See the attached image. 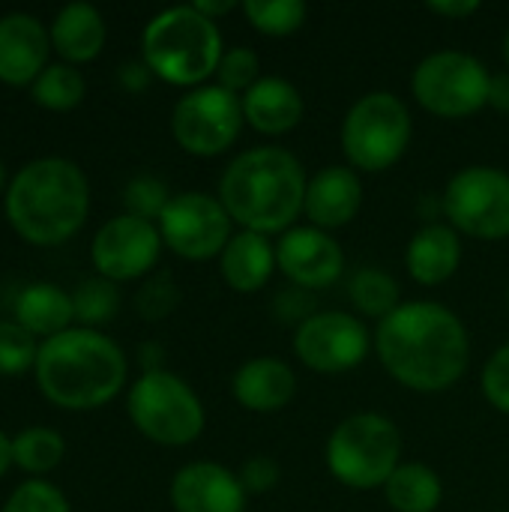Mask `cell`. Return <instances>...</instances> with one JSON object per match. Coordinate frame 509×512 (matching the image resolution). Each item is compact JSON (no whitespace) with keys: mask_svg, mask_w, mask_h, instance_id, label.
I'll return each instance as SVG.
<instances>
[{"mask_svg":"<svg viewBox=\"0 0 509 512\" xmlns=\"http://www.w3.org/2000/svg\"><path fill=\"white\" fill-rule=\"evenodd\" d=\"M375 354L387 375L414 393H444L471 363V336L444 303L411 300L378 321Z\"/></svg>","mask_w":509,"mask_h":512,"instance_id":"obj_1","label":"cell"},{"mask_svg":"<svg viewBox=\"0 0 509 512\" xmlns=\"http://www.w3.org/2000/svg\"><path fill=\"white\" fill-rule=\"evenodd\" d=\"M306 168L285 147H252L231 159L219 180V201L240 231L285 234L306 201Z\"/></svg>","mask_w":509,"mask_h":512,"instance_id":"obj_2","label":"cell"},{"mask_svg":"<svg viewBox=\"0 0 509 512\" xmlns=\"http://www.w3.org/2000/svg\"><path fill=\"white\" fill-rule=\"evenodd\" d=\"M39 390L63 408H96L120 393L126 357L117 342L93 327H66L48 336L36 354Z\"/></svg>","mask_w":509,"mask_h":512,"instance_id":"obj_3","label":"cell"},{"mask_svg":"<svg viewBox=\"0 0 509 512\" xmlns=\"http://www.w3.org/2000/svg\"><path fill=\"white\" fill-rule=\"evenodd\" d=\"M90 204L84 171L63 156H42L15 171L6 186V216L30 243H60L72 237Z\"/></svg>","mask_w":509,"mask_h":512,"instance_id":"obj_4","label":"cell"},{"mask_svg":"<svg viewBox=\"0 0 509 512\" xmlns=\"http://www.w3.org/2000/svg\"><path fill=\"white\" fill-rule=\"evenodd\" d=\"M141 54L153 75L177 87H201L222 60V33L192 3L153 15L141 33Z\"/></svg>","mask_w":509,"mask_h":512,"instance_id":"obj_5","label":"cell"},{"mask_svg":"<svg viewBox=\"0 0 509 512\" xmlns=\"http://www.w3.org/2000/svg\"><path fill=\"white\" fill-rule=\"evenodd\" d=\"M327 471L348 489H384L402 465V432L384 414H354L327 438Z\"/></svg>","mask_w":509,"mask_h":512,"instance_id":"obj_6","label":"cell"},{"mask_svg":"<svg viewBox=\"0 0 509 512\" xmlns=\"http://www.w3.org/2000/svg\"><path fill=\"white\" fill-rule=\"evenodd\" d=\"M414 135L408 105L390 90L360 96L342 120V150L354 171L381 174L393 168Z\"/></svg>","mask_w":509,"mask_h":512,"instance_id":"obj_7","label":"cell"},{"mask_svg":"<svg viewBox=\"0 0 509 512\" xmlns=\"http://www.w3.org/2000/svg\"><path fill=\"white\" fill-rule=\"evenodd\" d=\"M138 432L165 447H186L204 432V405L195 390L174 372H144L126 399Z\"/></svg>","mask_w":509,"mask_h":512,"instance_id":"obj_8","label":"cell"},{"mask_svg":"<svg viewBox=\"0 0 509 512\" xmlns=\"http://www.w3.org/2000/svg\"><path fill=\"white\" fill-rule=\"evenodd\" d=\"M492 72L465 51H435L420 60L411 75L414 99L435 117L462 120L489 105Z\"/></svg>","mask_w":509,"mask_h":512,"instance_id":"obj_9","label":"cell"},{"mask_svg":"<svg viewBox=\"0 0 509 512\" xmlns=\"http://www.w3.org/2000/svg\"><path fill=\"white\" fill-rule=\"evenodd\" d=\"M450 228L477 240L509 237V174L492 165H471L450 177L444 189Z\"/></svg>","mask_w":509,"mask_h":512,"instance_id":"obj_10","label":"cell"},{"mask_svg":"<svg viewBox=\"0 0 509 512\" xmlns=\"http://www.w3.org/2000/svg\"><path fill=\"white\" fill-rule=\"evenodd\" d=\"M243 99L219 84H201L177 99L171 111L174 141L192 156H219L240 138Z\"/></svg>","mask_w":509,"mask_h":512,"instance_id":"obj_11","label":"cell"},{"mask_svg":"<svg viewBox=\"0 0 509 512\" xmlns=\"http://www.w3.org/2000/svg\"><path fill=\"white\" fill-rule=\"evenodd\" d=\"M231 216L219 198L207 192L171 195L165 213L159 216V234L168 249L189 261H210L222 255L231 234Z\"/></svg>","mask_w":509,"mask_h":512,"instance_id":"obj_12","label":"cell"},{"mask_svg":"<svg viewBox=\"0 0 509 512\" xmlns=\"http://www.w3.org/2000/svg\"><path fill=\"white\" fill-rule=\"evenodd\" d=\"M372 348V336L351 312H315L297 324L294 351L300 363L321 375H342L357 369Z\"/></svg>","mask_w":509,"mask_h":512,"instance_id":"obj_13","label":"cell"},{"mask_svg":"<svg viewBox=\"0 0 509 512\" xmlns=\"http://www.w3.org/2000/svg\"><path fill=\"white\" fill-rule=\"evenodd\" d=\"M162 249V234L153 222L138 219V216H114L108 219L96 234H93V264L99 270V276L111 279V282H123V279H135L144 276Z\"/></svg>","mask_w":509,"mask_h":512,"instance_id":"obj_14","label":"cell"},{"mask_svg":"<svg viewBox=\"0 0 509 512\" xmlns=\"http://www.w3.org/2000/svg\"><path fill=\"white\" fill-rule=\"evenodd\" d=\"M276 264L279 273L303 291L330 288L345 270V252L330 231L315 225L291 228L276 243Z\"/></svg>","mask_w":509,"mask_h":512,"instance_id":"obj_15","label":"cell"},{"mask_svg":"<svg viewBox=\"0 0 509 512\" xmlns=\"http://www.w3.org/2000/svg\"><path fill=\"white\" fill-rule=\"evenodd\" d=\"M171 507L177 512H246V489L234 471L216 462H192L171 480Z\"/></svg>","mask_w":509,"mask_h":512,"instance_id":"obj_16","label":"cell"},{"mask_svg":"<svg viewBox=\"0 0 509 512\" xmlns=\"http://www.w3.org/2000/svg\"><path fill=\"white\" fill-rule=\"evenodd\" d=\"M363 207V183L354 168L327 165L315 177H309L303 216L321 231L345 228Z\"/></svg>","mask_w":509,"mask_h":512,"instance_id":"obj_17","label":"cell"},{"mask_svg":"<svg viewBox=\"0 0 509 512\" xmlns=\"http://www.w3.org/2000/svg\"><path fill=\"white\" fill-rule=\"evenodd\" d=\"M45 24L30 12H6L0 15V81L27 84L45 69L48 54Z\"/></svg>","mask_w":509,"mask_h":512,"instance_id":"obj_18","label":"cell"},{"mask_svg":"<svg viewBox=\"0 0 509 512\" xmlns=\"http://www.w3.org/2000/svg\"><path fill=\"white\" fill-rule=\"evenodd\" d=\"M231 393L237 405L252 414H276L291 405L297 393V375L279 357H255L234 372Z\"/></svg>","mask_w":509,"mask_h":512,"instance_id":"obj_19","label":"cell"},{"mask_svg":"<svg viewBox=\"0 0 509 512\" xmlns=\"http://www.w3.org/2000/svg\"><path fill=\"white\" fill-rule=\"evenodd\" d=\"M303 96L300 90L276 75H264L246 96H243V117L261 135H285L300 126L303 120Z\"/></svg>","mask_w":509,"mask_h":512,"instance_id":"obj_20","label":"cell"},{"mask_svg":"<svg viewBox=\"0 0 509 512\" xmlns=\"http://www.w3.org/2000/svg\"><path fill=\"white\" fill-rule=\"evenodd\" d=\"M219 270H222V279L228 282L231 291H237V294H255L279 270V264H276V246L264 234L237 231L228 240V246L222 249V255H219Z\"/></svg>","mask_w":509,"mask_h":512,"instance_id":"obj_21","label":"cell"},{"mask_svg":"<svg viewBox=\"0 0 509 512\" xmlns=\"http://www.w3.org/2000/svg\"><path fill=\"white\" fill-rule=\"evenodd\" d=\"M459 264H462V240L459 231H453L450 225L420 228L405 249V267L411 279L420 285H441L453 279Z\"/></svg>","mask_w":509,"mask_h":512,"instance_id":"obj_22","label":"cell"},{"mask_svg":"<svg viewBox=\"0 0 509 512\" xmlns=\"http://www.w3.org/2000/svg\"><path fill=\"white\" fill-rule=\"evenodd\" d=\"M51 45L66 60H90L105 45V21L87 0H72L51 21Z\"/></svg>","mask_w":509,"mask_h":512,"instance_id":"obj_23","label":"cell"},{"mask_svg":"<svg viewBox=\"0 0 509 512\" xmlns=\"http://www.w3.org/2000/svg\"><path fill=\"white\" fill-rule=\"evenodd\" d=\"M72 318V294H66L54 282H30L15 297V321L33 336L42 333L48 339L54 333H63Z\"/></svg>","mask_w":509,"mask_h":512,"instance_id":"obj_24","label":"cell"},{"mask_svg":"<svg viewBox=\"0 0 509 512\" xmlns=\"http://www.w3.org/2000/svg\"><path fill=\"white\" fill-rule=\"evenodd\" d=\"M387 504L396 512H435L441 507V477L420 462H402L384 486Z\"/></svg>","mask_w":509,"mask_h":512,"instance_id":"obj_25","label":"cell"},{"mask_svg":"<svg viewBox=\"0 0 509 512\" xmlns=\"http://www.w3.org/2000/svg\"><path fill=\"white\" fill-rule=\"evenodd\" d=\"M348 294H351V303H354L357 312H363L369 318H378V321H384L390 312H396L402 306L399 282L390 273L375 270V267H366V270L354 273V279L348 285Z\"/></svg>","mask_w":509,"mask_h":512,"instance_id":"obj_26","label":"cell"},{"mask_svg":"<svg viewBox=\"0 0 509 512\" xmlns=\"http://www.w3.org/2000/svg\"><path fill=\"white\" fill-rule=\"evenodd\" d=\"M63 438L48 426H27L12 438V462L24 471L42 474L63 459Z\"/></svg>","mask_w":509,"mask_h":512,"instance_id":"obj_27","label":"cell"},{"mask_svg":"<svg viewBox=\"0 0 509 512\" xmlns=\"http://www.w3.org/2000/svg\"><path fill=\"white\" fill-rule=\"evenodd\" d=\"M243 15L264 36H291L306 24L309 6L303 0H246Z\"/></svg>","mask_w":509,"mask_h":512,"instance_id":"obj_28","label":"cell"},{"mask_svg":"<svg viewBox=\"0 0 509 512\" xmlns=\"http://www.w3.org/2000/svg\"><path fill=\"white\" fill-rule=\"evenodd\" d=\"M84 96V75L72 63H48L33 81V99L45 108H72Z\"/></svg>","mask_w":509,"mask_h":512,"instance_id":"obj_29","label":"cell"},{"mask_svg":"<svg viewBox=\"0 0 509 512\" xmlns=\"http://www.w3.org/2000/svg\"><path fill=\"white\" fill-rule=\"evenodd\" d=\"M117 306H120L117 285L105 276L81 279L78 288L72 291V312H75V321H81V327L111 321L117 315Z\"/></svg>","mask_w":509,"mask_h":512,"instance_id":"obj_30","label":"cell"},{"mask_svg":"<svg viewBox=\"0 0 509 512\" xmlns=\"http://www.w3.org/2000/svg\"><path fill=\"white\" fill-rule=\"evenodd\" d=\"M261 57L252 48H228L216 69V84L234 96H246L261 81Z\"/></svg>","mask_w":509,"mask_h":512,"instance_id":"obj_31","label":"cell"},{"mask_svg":"<svg viewBox=\"0 0 509 512\" xmlns=\"http://www.w3.org/2000/svg\"><path fill=\"white\" fill-rule=\"evenodd\" d=\"M123 201H126V213L129 216H138V219H159L171 201L168 195V186L159 180V177H150V174H138L126 183L123 189Z\"/></svg>","mask_w":509,"mask_h":512,"instance_id":"obj_32","label":"cell"},{"mask_svg":"<svg viewBox=\"0 0 509 512\" xmlns=\"http://www.w3.org/2000/svg\"><path fill=\"white\" fill-rule=\"evenodd\" d=\"M36 336L18 321H0V372L15 375L36 363Z\"/></svg>","mask_w":509,"mask_h":512,"instance_id":"obj_33","label":"cell"},{"mask_svg":"<svg viewBox=\"0 0 509 512\" xmlns=\"http://www.w3.org/2000/svg\"><path fill=\"white\" fill-rule=\"evenodd\" d=\"M0 512H69L63 492L45 480H27L15 486Z\"/></svg>","mask_w":509,"mask_h":512,"instance_id":"obj_34","label":"cell"},{"mask_svg":"<svg viewBox=\"0 0 509 512\" xmlns=\"http://www.w3.org/2000/svg\"><path fill=\"white\" fill-rule=\"evenodd\" d=\"M177 303H180V291H177V285H174V279L168 273H159V276L147 279L135 294V309L147 321L168 318L177 309Z\"/></svg>","mask_w":509,"mask_h":512,"instance_id":"obj_35","label":"cell"},{"mask_svg":"<svg viewBox=\"0 0 509 512\" xmlns=\"http://www.w3.org/2000/svg\"><path fill=\"white\" fill-rule=\"evenodd\" d=\"M483 396L501 414H509V342L501 345L483 369Z\"/></svg>","mask_w":509,"mask_h":512,"instance_id":"obj_36","label":"cell"},{"mask_svg":"<svg viewBox=\"0 0 509 512\" xmlns=\"http://www.w3.org/2000/svg\"><path fill=\"white\" fill-rule=\"evenodd\" d=\"M240 483L246 489V495H264V492H273L282 480V468L273 456H252L243 462L240 468Z\"/></svg>","mask_w":509,"mask_h":512,"instance_id":"obj_37","label":"cell"},{"mask_svg":"<svg viewBox=\"0 0 509 512\" xmlns=\"http://www.w3.org/2000/svg\"><path fill=\"white\" fill-rule=\"evenodd\" d=\"M426 9L432 15H441V18H471L474 12H480V3L477 0H429Z\"/></svg>","mask_w":509,"mask_h":512,"instance_id":"obj_38","label":"cell"},{"mask_svg":"<svg viewBox=\"0 0 509 512\" xmlns=\"http://www.w3.org/2000/svg\"><path fill=\"white\" fill-rule=\"evenodd\" d=\"M150 69H147V63H135V60H129V63H123L120 69H117V81L126 87V90H132V93H138V90H144L147 84H150Z\"/></svg>","mask_w":509,"mask_h":512,"instance_id":"obj_39","label":"cell"},{"mask_svg":"<svg viewBox=\"0 0 509 512\" xmlns=\"http://www.w3.org/2000/svg\"><path fill=\"white\" fill-rule=\"evenodd\" d=\"M489 108L509 114V72L492 75V81H489Z\"/></svg>","mask_w":509,"mask_h":512,"instance_id":"obj_40","label":"cell"},{"mask_svg":"<svg viewBox=\"0 0 509 512\" xmlns=\"http://www.w3.org/2000/svg\"><path fill=\"white\" fill-rule=\"evenodd\" d=\"M192 6H195L204 18H210V21H216V18H222V15H228V12L237 9L234 0H195Z\"/></svg>","mask_w":509,"mask_h":512,"instance_id":"obj_41","label":"cell"},{"mask_svg":"<svg viewBox=\"0 0 509 512\" xmlns=\"http://www.w3.org/2000/svg\"><path fill=\"white\" fill-rule=\"evenodd\" d=\"M159 360H162V348H159V345H144V348H141L144 372H159Z\"/></svg>","mask_w":509,"mask_h":512,"instance_id":"obj_42","label":"cell"},{"mask_svg":"<svg viewBox=\"0 0 509 512\" xmlns=\"http://www.w3.org/2000/svg\"><path fill=\"white\" fill-rule=\"evenodd\" d=\"M9 465H12V441L0 432V477L6 474Z\"/></svg>","mask_w":509,"mask_h":512,"instance_id":"obj_43","label":"cell"},{"mask_svg":"<svg viewBox=\"0 0 509 512\" xmlns=\"http://www.w3.org/2000/svg\"><path fill=\"white\" fill-rule=\"evenodd\" d=\"M504 57H507V63H509V30H507V39H504Z\"/></svg>","mask_w":509,"mask_h":512,"instance_id":"obj_44","label":"cell"},{"mask_svg":"<svg viewBox=\"0 0 509 512\" xmlns=\"http://www.w3.org/2000/svg\"><path fill=\"white\" fill-rule=\"evenodd\" d=\"M3 183H6V174H3V162H0V192H3Z\"/></svg>","mask_w":509,"mask_h":512,"instance_id":"obj_45","label":"cell"},{"mask_svg":"<svg viewBox=\"0 0 509 512\" xmlns=\"http://www.w3.org/2000/svg\"><path fill=\"white\" fill-rule=\"evenodd\" d=\"M507 306H509V288H507Z\"/></svg>","mask_w":509,"mask_h":512,"instance_id":"obj_46","label":"cell"}]
</instances>
